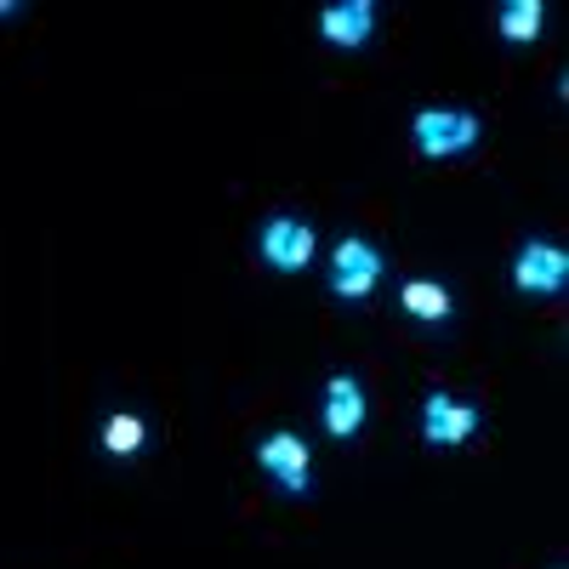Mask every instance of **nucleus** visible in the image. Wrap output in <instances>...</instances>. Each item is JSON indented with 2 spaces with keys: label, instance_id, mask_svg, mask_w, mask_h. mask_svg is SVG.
Masks as SVG:
<instances>
[{
  "label": "nucleus",
  "instance_id": "nucleus-1",
  "mask_svg": "<svg viewBox=\"0 0 569 569\" xmlns=\"http://www.w3.org/2000/svg\"><path fill=\"white\" fill-rule=\"evenodd\" d=\"M410 137L427 160H450V154H467L479 142V114L467 109H421L410 120Z\"/></svg>",
  "mask_w": 569,
  "mask_h": 569
},
{
  "label": "nucleus",
  "instance_id": "nucleus-2",
  "mask_svg": "<svg viewBox=\"0 0 569 569\" xmlns=\"http://www.w3.org/2000/svg\"><path fill=\"white\" fill-rule=\"evenodd\" d=\"M382 273H388V262L370 240H342L337 251H330V291H337L342 302H365L376 284H382Z\"/></svg>",
  "mask_w": 569,
  "mask_h": 569
},
{
  "label": "nucleus",
  "instance_id": "nucleus-3",
  "mask_svg": "<svg viewBox=\"0 0 569 569\" xmlns=\"http://www.w3.org/2000/svg\"><path fill=\"white\" fill-rule=\"evenodd\" d=\"M472 433H479V410H472V405L450 399L445 388L421 399V439L433 445V450H456V445H467Z\"/></svg>",
  "mask_w": 569,
  "mask_h": 569
},
{
  "label": "nucleus",
  "instance_id": "nucleus-4",
  "mask_svg": "<svg viewBox=\"0 0 569 569\" xmlns=\"http://www.w3.org/2000/svg\"><path fill=\"white\" fill-rule=\"evenodd\" d=\"M257 461H262V472H273V479H279L284 496H308V485H313L308 439H297V433H268V439L257 445Z\"/></svg>",
  "mask_w": 569,
  "mask_h": 569
},
{
  "label": "nucleus",
  "instance_id": "nucleus-5",
  "mask_svg": "<svg viewBox=\"0 0 569 569\" xmlns=\"http://www.w3.org/2000/svg\"><path fill=\"white\" fill-rule=\"evenodd\" d=\"M563 279H569V257L552 240H530L525 251H518V262H512V284L530 291V297H558Z\"/></svg>",
  "mask_w": 569,
  "mask_h": 569
},
{
  "label": "nucleus",
  "instance_id": "nucleus-6",
  "mask_svg": "<svg viewBox=\"0 0 569 569\" xmlns=\"http://www.w3.org/2000/svg\"><path fill=\"white\" fill-rule=\"evenodd\" d=\"M257 246H262V262L273 273H302L313 262V228L302 217H273Z\"/></svg>",
  "mask_w": 569,
  "mask_h": 569
},
{
  "label": "nucleus",
  "instance_id": "nucleus-7",
  "mask_svg": "<svg viewBox=\"0 0 569 569\" xmlns=\"http://www.w3.org/2000/svg\"><path fill=\"white\" fill-rule=\"evenodd\" d=\"M365 427V388L353 376H330L325 382V433L330 439H353Z\"/></svg>",
  "mask_w": 569,
  "mask_h": 569
},
{
  "label": "nucleus",
  "instance_id": "nucleus-8",
  "mask_svg": "<svg viewBox=\"0 0 569 569\" xmlns=\"http://www.w3.org/2000/svg\"><path fill=\"white\" fill-rule=\"evenodd\" d=\"M376 29V7L370 0H337V7L319 12V34L330 46H342V52H353V46H365Z\"/></svg>",
  "mask_w": 569,
  "mask_h": 569
},
{
  "label": "nucleus",
  "instance_id": "nucleus-9",
  "mask_svg": "<svg viewBox=\"0 0 569 569\" xmlns=\"http://www.w3.org/2000/svg\"><path fill=\"white\" fill-rule=\"evenodd\" d=\"M399 308L410 319H421V325H445L456 313L450 308V291H445V284H433V279H410L405 291H399Z\"/></svg>",
  "mask_w": 569,
  "mask_h": 569
},
{
  "label": "nucleus",
  "instance_id": "nucleus-10",
  "mask_svg": "<svg viewBox=\"0 0 569 569\" xmlns=\"http://www.w3.org/2000/svg\"><path fill=\"white\" fill-rule=\"evenodd\" d=\"M496 23H501V40L525 46V40H536V34H541L547 7H541V0H507V7L496 12Z\"/></svg>",
  "mask_w": 569,
  "mask_h": 569
},
{
  "label": "nucleus",
  "instance_id": "nucleus-11",
  "mask_svg": "<svg viewBox=\"0 0 569 569\" xmlns=\"http://www.w3.org/2000/svg\"><path fill=\"white\" fill-rule=\"evenodd\" d=\"M142 439H149V427H142V416H109V427H103V450L109 456H137L142 450Z\"/></svg>",
  "mask_w": 569,
  "mask_h": 569
}]
</instances>
